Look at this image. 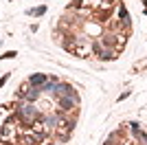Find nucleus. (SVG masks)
Wrapping results in <instances>:
<instances>
[{
	"mask_svg": "<svg viewBox=\"0 0 147 145\" xmlns=\"http://www.w3.org/2000/svg\"><path fill=\"white\" fill-rule=\"evenodd\" d=\"M16 55H18V53H16V51H7V53L2 55V60H13Z\"/></svg>",
	"mask_w": 147,
	"mask_h": 145,
	"instance_id": "6e6552de",
	"label": "nucleus"
},
{
	"mask_svg": "<svg viewBox=\"0 0 147 145\" xmlns=\"http://www.w3.org/2000/svg\"><path fill=\"white\" fill-rule=\"evenodd\" d=\"M49 145H55V143H49Z\"/></svg>",
	"mask_w": 147,
	"mask_h": 145,
	"instance_id": "1a4fd4ad",
	"label": "nucleus"
},
{
	"mask_svg": "<svg viewBox=\"0 0 147 145\" xmlns=\"http://www.w3.org/2000/svg\"><path fill=\"white\" fill-rule=\"evenodd\" d=\"M73 127H75V119H66V117H59V121H57L55 125V136L57 141H68L70 139V134H73Z\"/></svg>",
	"mask_w": 147,
	"mask_h": 145,
	"instance_id": "f257e3e1",
	"label": "nucleus"
},
{
	"mask_svg": "<svg viewBox=\"0 0 147 145\" xmlns=\"http://www.w3.org/2000/svg\"><path fill=\"white\" fill-rule=\"evenodd\" d=\"M46 81H49V77L42 75V72H35V75H31V79H29V84L33 86V88H42Z\"/></svg>",
	"mask_w": 147,
	"mask_h": 145,
	"instance_id": "20e7f679",
	"label": "nucleus"
},
{
	"mask_svg": "<svg viewBox=\"0 0 147 145\" xmlns=\"http://www.w3.org/2000/svg\"><path fill=\"white\" fill-rule=\"evenodd\" d=\"M16 130H18V125H16V117H9V119L5 121V125H2V132H0V139H11L13 134H16Z\"/></svg>",
	"mask_w": 147,
	"mask_h": 145,
	"instance_id": "f03ea898",
	"label": "nucleus"
},
{
	"mask_svg": "<svg viewBox=\"0 0 147 145\" xmlns=\"http://www.w3.org/2000/svg\"><path fill=\"white\" fill-rule=\"evenodd\" d=\"M46 7H37V9H29V16H44Z\"/></svg>",
	"mask_w": 147,
	"mask_h": 145,
	"instance_id": "423d86ee",
	"label": "nucleus"
},
{
	"mask_svg": "<svg viewBox=\"0 0 147 145\" xmlns=\"http://www.w3.org/2000/svg\"><path fill=\"white\" fill-rule=\"evenodd\" d=\"M66 26H68V22H66V20H61L59 29H66ZM70 26H77V18H70Z\"/></svg>",
	"mask_w": 147,
	"mask_h": 145,
	"instance_id": "0eeeda50",
	"label": "nucleus"
},
{
	"mask_svg": "<svg viewBox=\"0 0 147 145\" xmlns=\"http://www.w3.org/2000/svg\"><path fill=\"white\" fill-rule=\"evenodd\" d=\"M55 95L57 97H70V99H77V101H79V97H77V92H75V88L70 84H57Z\"/></svg>",
	"mask_w": 147,
	"mask_h": 145,
	"instance_id": "7ed1b4c3",
	"label": "nucleus"
},
{
	"mask_svg": "<svg viewBox=\"0 0 147 145\" xmlns=\"http://www.w3.org/2000/svg\"><path fill=\"white\" fill-rule=\"evenodd\" d=\"M77 99H70V97H59V106H61V110L64 112H70L73 108H77Z\"/></svg>",
	"mask_w": 147,
	"mask_h": 145,
	"instance_id": "39448f33",
	"label": "nucleus"
}]
</instances>
